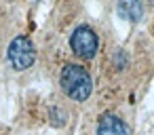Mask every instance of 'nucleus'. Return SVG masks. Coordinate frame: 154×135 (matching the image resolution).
Returning a JSON list of instances; mask_svg holds the SVG:
<instances>
[{"instance_id":"obj_1","label":"nucleus","mask_w":154,"mask_h":135,"mask_svg":"<svg viewBox=\"0 0 154 135\" xmlns=\"http://www.w3.org/2000/svg\"><path fill=\"white\" fill-rule=\"evenodd\" d=\"M59 84H61V91L72 97L74 101H85L89 99L91 91H93V80H91V74L78 66V63H68L63 70H61V76H59Z\"/></svg>"},{"instance_id":"obj_2","label":"nucleus","mask_w":154,"mask_h":135,"mask_svg":"<svg viewBox=\"0 0 154 135\" xmlns=\"http://www.w3.org/2000/svg\"><path fill=\"white\" fill-rule=\"evenodd\" d=\"M7 57L17 72H23V70L32 68V63L36 61V49L28 36H15L9 44Z\"/></svg>"},{"instance_id":"obj_3","label":"nucleus","mask_w":154,"mask_h":135,"mask_svg":"<svg viewBox=\"0 0 154 135\" xmlns=\"http://www.w3.org/2000/svg\"><path fill=\"white\" fill-rule=\"evenodd\" d=\"M70 47H72V51H74L78 57H82V59H93V57L97 55V51H99V38H97V34H95L93 28H89V26H78V28L72 32V36H70Z\"/></svg>"},{"instance_id":"obj_4","label":"nucleus","mask_w":154,"mask_h":135,"mask_svg":"<svg viewBox=\"0 0 154 135\" xmlns=\"http://www.w3.org/2000/svg\"><path fill=\"white\" fill-rule=\"evenodd\" d=\"M97 135H129V127L122 122L120 116L106 112L97 122Z\"/></svg>"},{"instance_id":"obj_5","label":"nucleus","mask_w":154,"mask_h":135,"mask_svg":"<svg viewBox=\"0 0 154 135\" xmlns=\"http://www.w3.org/2000/svg\"><path fill=\"white\" fill-rule=\"evenodd\" d=\"M116 11H118V15L122 19L139 21L141 15H143V2H141V0H118Z\"/></svg>"},{"instance_id":"obj_6","label":"nucleus","mask_w":154,"mask_h":135,"mask_svg":"<svg viewBox=\"0 0 154 135\" xmlns=\"http://www.w3.org/2000/svg\"><path fill=\"white\" fill-rule=\"evenodd\" d=\"M66 118H68V114L59 112L57 108H51V112H49V120H51L55 127H61V124L66 122Z\"/></svg>"},{"instance_id":"obj_7","label":"nucleus","mask_w":154,"mask_h":135,"mask_svg":"<svg viewBox=\"0 0 154 135\" xmlns=\"http://www.w3.org/2000/svg\"><path fill=\"white\" fill-rule=\"evenodd\" d=\"M150 2H152V5H154V0H150Z\"/></svg>"}]
</instances>
